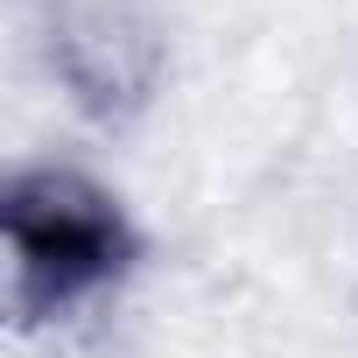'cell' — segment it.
Listing matches in <instances>:
<instances>
[{
  "mask_svg": "<svg viewBox=\"0 0 358 358\" xmlns=\"http://www.w3.org/2000/svg\"><path fill=\"white\" fill-rule=\"evenodd\" d=\"M0 239H8V309L22 330L99 302L141 260V225L127 218V204L99 176L64 169V162L8 176Z\"/></svg>",
  "mask_w": 358,
  "mask_h": 358,
  "instance_id": "obj_1",
  "label": "cell"
},
{
  "mask_svg": "<svg viewBox=\"0 0 358 358\" xmlns=\"http://www.w3.org/2000/svg\"><path fill=\"white\" fill-rule=\"evenodd\" d=\"M43 57L85 120L120 127L155 99L169 71V36L148 0H50Z\"/></svg>",
  "mask_w": 358,
  "mask_h": 358,
  "instance_id": "obj_2",
  "label": "cell"
}]
</instances>
